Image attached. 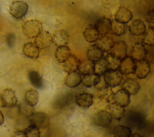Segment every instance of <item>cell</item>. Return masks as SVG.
<instances>
[{
	"instance_id": "cell-1",
	"label": "cell",
	"mask_w": 154,
	"mask_h": 137,
	"mask_svg": "<svg viewBox=\"0 0 154 137\" xmlns=\"http://www.w3.org/2000/svg\"><path fill=\"white\" fill-rule=\"evenodd\" d=\"M23 31L29 38H35L42 31V25L38 20H28L23 24Z\"/></svg>"
},
{
	"instance_id": "cell-2",
	"label": "cell",
	"mask_w": 154,
	"mask_h": 137,
	"mask_svg": "<svg viewBox=\"0 0 154 137\" xmlns=\"http://www.w3.org/2000/svg\"><path fill=\"white\" fill-rule=\"evenodd\" d=\"M104 75V83L107 86L113 88L121 84L123 80V74L119 69H108Z\"/></svg>"
},
{
	"instance_id": "cell-3",
	"label": "cell",
	"mask_w": 154,
	"mask_h": 137,
	"mask_svg": "<svg viewBox=\"0 0 154 137\" xmlns=\"http://www.w3.org/2000/svg\"><path fill=\"white\" fill-rule=\"evenodd\" d=\"M30 125L35 126L38 129H46L49 126L50 120L49 117L46 113L42 112H34L31 116L29 117Z\"/></svg>"
},
{
	"instance_id": "cell-4",
	"label": "cell",
	"mask_w": 154,
	"mask_h": 137,
	"mask_svg": "<svg viewBox=\"0 0 154 137\" xmlns=\"http://www.w3.org/2000/svg\"><path fill=\"white\" fill-rule=\"evenodd\" d=\"M29 9V5L26 2L23 1H16L13 2L9 8V12L12 17L15 19L20 20L27 14Z\"/></svg>"
},
{
	"instance_id": "cell-5",
	"label": "cell",
	"mask_w": 154,
	"mask_h": 137,
	"mask_svg": "<svg viewBox=\"0 0 154 137\" xmlns=\"http://www.w3.org/2000/svg\"><path fill=\"white\" fill-rule=\"evenodd\" d=\"M112 118L111 117L109 112L98 111V113L95 114L93 117V123L97 126L107 128L109 127L112 123Z\"/></svg>"
},
{
	"instance_id": "cell-6",
	"label": "cell",
	"mask_w": 154,
	"mask_h": 137,
	"mask_svg": "<svg viewBox=\"0 0 154 137\" xmlns=\"http://www.w3.org/2000/svg\"><path fill=\"white\" fill-rule=\"evenodd\" d=\"M151 72V65L147 60L143 59L136 62V68L134 73L139 79H145Z\"/></svg>"
},
{
	"instance_id": "cell-7",
	"label": "cell",
	"mask_w": 154,
	"mask_h": 137,
	"mask_svg": "<svg viewBox=\"0 0 154 137\" xmlns=\"http://www.w3.org/2000/svg\"><path fill=\"white\" fill-rule=\"evenodd\" d=\"M35 44L40 49H47L53 44V36L47 31H42L35 37Z\"/></svg>"
},
{
	"instance_id": "cell-8",
	"label": "cell",
	"mask_w": 154,
	"mask_h": 137,
	"mask_svg": "<svg viewBox=\"0 0 154 137\" xmlns=\"http://www.w3.org/2000/svg\"><path fill=\"white\" fill-rule=\"evenodd\" d=\"M109 51L114 56L119 59H123L127 56V45L123 41H118L114 42Z\"/></svg>"
},
{
	"instance_id": "cell-9",
	"label": "cell",
	"mask_w": 154,
	"mask_h": 137,
	"mask_svg": "<svg viewBox=\"0 0 154 137\" xmlns=\"http://www.w3.org/2000/svg\"><path fill=\"white\" fill-rule=\"evenodd\" d=\"M136 68V62L130 56H126L121 59L119 70L123 75H130L134 73Z\"/></svg>"
},
{
	"instance_id": "cell-10",
	"label": "cell",
	"mask_w": 154,
	"mask_h": 137,
	"mask_svg": "<svg viewBox=\"0 0 154 137\" xmlns=\"http://www.w3.org/2000/svg\"><path fill=\"white\" fill-rule=\"evenodd\" d=\"M112 101L114 103L126 107L130 103V95L123 89L118 90L112 96Z\"/></svg>"
},
{
	"instance_id": "cell-11",
	"label": "cell",
	"mask_w": 154,
	"mask_h": 137,
	"mask_svg": "<svg viewBox=\"0 0 154 137\" xmlns=\"http://www.w3.org/2000/svg\"><path fill=\"white\" fill-rule=\"evenodd\" d=\"M94 96L92 94L88 93H82L75 96V102L80 108L88 109L93 103Z\"/></svg>"
},
{
	"instance_id": "cell-12",
	"label": "cell",
	"mask_w": 154,
	"mask_h": 137,
	"mask_svg": "<svg viewBox=\"0 0 154 137\" xmlns=\"http://www.w3.org/2000/svg\"><path fill=\"white\" fill-rule=\"evenodd\" d=\"M2 99L4 107L11 108L17 105V97H16L15 92L11 89H6L4 90Z\"/></svg>"
},
{
	"instance_id": "cell-13",
	"label": "cell",
	"mask_w": 154,
	"mask_h": 137,
	"mask_svg": "<svg viewBox=\"0 0 154 137\" xmlns=\"http://www.w3.org/2000/svg\"><path fill=\"white\" fill-rule=\"evenodd\" d=\"M147 56V51L143 44L141 43H137L132 48L130 57L134 60L135 62L140 61V60L146 59Z\"/></svg>"
},
{
	"instance_id": "cell-14",
	"label": "cell",
	"mask_w": 154,
	"mask_h": 137,
	"mask_svg": "<svg viewBox=\"0 0 154 137\" xmlns=\"http://www.w3.org/2000/svg\"><path fill=\"white\" fill-rule=\"evenodd\" d=\"M52 36H53V43L57 47L66 46L69 41V34L66 30L56 31Z\"/></svg>"
},
{
	"instance_id": "cell-15",
	"label": "cell",
	"mask_w": 154,
	"mask_h": 137,
	"mask_svg": "<svg viewBox=\"0 0 154 137\" xmlns=\"http://www.w3.org/2000/svg\"><path fill=\"white\" fill-rule=\"evenodd\" d=\"M111 23H112V21L106 17L100 18V20L96 22L95 27H96L99 34H100V37L107 35L109 32Z\"/></svg>"
},
{
	"instance_id": "cell-16",
	"label": "cell",
	"mask_w": 154,
	"mask_h": 137,
	"mask_svg": "<svg viewBox=\"0 0 154 137\" xmlns=\"http://www.w3.org/2000/svg\"><path fill=\"white\" fill-rule=\"evenodd\" d=\"M133 19V13L131 11L124 6L119 8L115 16V20L123 24H126Z\"/></svg>"
},
{
	"instance_id": "cell-17",
	"label": "cell",
	"mask_w": 154,
	"mask_h": 137,
	"mask_svg": "<svg viewBox=\"0 0 154 137\" xmlns=\"http://www.w3.org/2000/svg\"><path fill=\"white\" fill-rule=\"evenodd\" d=\"M23 54L29 59H37L40 54V49L33 42H28L23 46Z\"/></svg>"
},
{
	"instance_id": "cell-18",
	"label": "cell",
	"mask_w": 154,
	"mask_h": 137,
	"mask_svg": "<svg viewBox=\"0 0 154 137\" xmlns=\"http://www.w3.org/2000/svg\"><path fill=\"white\" fill-rule=\"evenodd\" d=\"M122 89L126 90L130 95H137L140 90V85L135 79H127L122 84Z\"/></svg>"
},
{
	"instance_id": "cell-19",
	"label": "cell",
	"mask_w": 154,
	"mask_h": 137,
	"mask_svg": "<svg viewBox=\"0 0 154 137\" xmlns=\"http://www.w3.org/2000/svg\"><path fill=\"white\" fill-rule=\"evenodd\" d=\"M146 27L143 22L141 20H135L130 24L129 27L130 32L133 35L136 36H140V35H143L145 32Z\"/></svg>"
},
{
	"instance_id": "cell-20",
	"label": "cell",
	"mask_w": 154,
	"mask_h": 137,
	"mask_svg": "<svg viewBox=\"0 0 154 137\" xmlns=\"http://www.w3.org/2000/svg\"><path fill=\"white\" fill-rule=\"evenodd\" d=\"M82 83V76L79 72H72L68 74L65 79L66 86L69 88H75Z\"/></svg>"
},
{
	"instance_id": "cell-21",
	"label": "cell",
	"mask_w": 154,
	"mask_h": 137,
	"mask_svg": "<svg viewBox=\"0 0 154 137\" xmlns=\"http://www.w3.org/2000/svg\"><path fill=\"white\" fill-rule=\"evenodd\" d=\"M80 60L74 55H71L66 60L63 62V68L66 72L69 73L72 72H75L78 70V66Z\"/></svg>"
},
{
	"instance_id": "cell-22",
	"label": "cell",
	"mask_w": 154,
	"mask_h": 137,
	"mask_svg": "<svg viewBox=\"0 0 154 137\" xmlns=\"http://www.w3.org/2000/svg\"><path fill=\"white\" fill-rule=\"evenodd\" d=\"M114 43L113 39L110 36L106 35L100 36L97 41L96 42V46H98L102 51L105 53V52H109L112 48V45Z\"/></svg>"
},
{
	"instance_id": "cell-23",
	"label": "cell",
	"mask_w": 154,
	"mask_h": 137,
	"mask_svg": "<svg viewBox=\"0 0 154 137\" xmlns=\"http://www.w3.org/2000/svg\"><path fill=\"white\" fill-rule=\"evenodd\" d=\"M83 36L86 42L89 43H94L100 38V34L95 26H89L85 29Z\"/></svg>"
},
{
	"instance_id": "cell-24",
	"label": "cell",
	"mask_w": 154,
	"mask_h": 137,
	"mask_svg": "<svg viewBox=\"0 0 154 137\" xmlns=\"http://www.w3.org/2000/svg\"><path fill=\"white\" fill-rule=\"evenodd\" d=\"M100 76L97 74L90 73L87 75H83L82 77V83L83 86H86L88 88L93 87V86H96L100 84Z\"/></svg>"
},
{
	"instance_id": "cell-25",
	"label": "cell",
	"mask_w": 154,
	"mask_h": 137,
	"mask_svg": "<svg viewBox=\"0 0 154 137\" xmlns=\"http://www.w3.org/2000/svg\"><path fill=\"white\" fill-rule=\"evenodd\" d=\"M107 109H109V113L111 117L116 120H120L125 114L124 107L116 103H110Z\"/></svg>"
},
{
	"instance_id": "cell-26",
	"label": "cell",
	"mask_w": 154,
	"mask_h": 137,
	"mask_svg": "<svg viewBox=\"0 0 154 137\" xmlns=\"http://www.w3.org/2000/svg\"><path fill=\"white\" fill-rule=\"evenodd\" d=\"M104 56V53L96 45H92L87 50V59L92 62L98 61Z\"/></svg>"
},
{
	"instance_id": "cell-27",
	"label": "cell",
	"mask_w": 154,
	"mask_h": 137,
	"mask_svg": "<svg viewBox=\"0 0 154 137\" xmlns=\"http://www.w3.org/2000/svg\"><path fill=\"white\" fill-rule=\"evenodd\" d=\"M71 55H72L71 50H70L69 47H68L67 46H59V47H57L56 53H55L56 59L61 63H63V62L66 60Z\"/></svg>"
},
{
	"instance_id": "cell-28",
	"label": "cell",
	"mask_w": 154,
	"mask_h": 137,
	"mask_svg": "<svg viewBox=\"0 0 154 137\" xmlns=\"http://www.w3.org/2000/svg\"><path fill=\"white\" fill-rule=\"evenodd\" d=\"M93 67H94V62L87 59L79 61L78 71L82 76L83 75H87V74L93 73Z\"/></svg>"
},
{
	"instance_id": "cell-29",
	"label": "cell",
	"mask_w": 154,
	"mask_h": 137,
	"mask_svg": "<svg viewBox=\"0 0 154 137\" xmlns=\"http://www.w3.org/2000/svg\"><path fill=\"white\" fill-rule=\"evenodd\" d=\"M110 100L106 97L100 95L96 98V99H93V103L96 109L98 111H104L106 110L108 107L110 105Z\"/></svg>"
},
{
	"instance_id": "cell-30",
	"label": "cell",
	"mask_w": 154,
	"mask_h": 137,
	"mask_svg": "<svg viewBox=\"0 0 154 137\" xmlns=\"http://www.w3.org/2000/svg\"><path fill=\"white\" fill-rule=\"evenodd\" d=\"M29 79L32 86L37 89H42L44 86V81L40 74L36 71H30L29 73Z\"/></svg>"
},
{
	"instance_id": "cell-31",
	"label": "cell",
	"mask_w": 154,
	"mask_h": 137,
	"mask_svg": "<svg viewBox=\"0 0 154 137\" xmlns=\"http://www.w3.org/2000/svg\"><path fill=\"white\" fill-rule=\"evenodd\" d=\"M109 69L108 64L104 57L100 59V60L94 62V67H93V72L99 76L103 75Z\"/></svg>"
},
{
	"instance_id": "cell-32",
	"label": "cell",
	"mask_w": 154,
	"mask_h": 137,
	"mask_svg": "<svg viewBox=\"0 0 154 137\" xmlns=\"http://www.w3.org/2000/svg\"><path fill=\"white\" fill-rule=\"evenodd\" d=\"M126 24L121 23L119 22H117L116 20L112 21L111 23V27L110 31L111 33L114 34L115 35L117 36H120L126 33Z\"/></svg>"
},
{
	"instance_id": "cell-33",
	"label": "cell",
	"mask_w": 154,
	"mask_h": 137,
	"mask_svg": "<svg viewBox=\"0 0 154 137\" xmlns=\"http://www.w3.org/2000/svg\"><path fill=\"white\" fill-rule=\"evenodd\" d=\"M25 101L29 105L32 106H35L38 102V93L35 90H27L25 94Z\"/></svg>"
},
{
	"instance_id": "cell-34",
	"label": "cell",
	"mask_w": 154,
	"mask_h": 137,
	"mask_svg": "<svg viewBox=\"0 0 154 137\" xmlns=\"http://www.w3.org/2000/svg\"><path fill=\"white\" fill-rule=\"evenodd\" d=\"M143 42L144 45L148 46H152L154 44V29L152 26L148 27L143 33Z\"/></svg>"
},
{
	"instance_id": "cell-35",
	"label": "cell",
	"mask_w": 154,
	"mask_h": 137,
	"mask_svg": "<svg viewBox=\"0 0 154 137\" xmlns=\"http://www.w3.org/2000/svg\"><path fill=\"white\" fill-rule=\"evenodd\" d=\"M105 59L107 62V64H108L109 69H114V70L119 69L121 59L114 56L113 55H112L111 53H108Z\"/></svg>"
},
{
	"instance_id": "cell-36",
	"label": "cell",
	"mask_w": 154,
	"mask_h": 137,
	"mask_svg": "<svg viewBox=\"0 0 154 137\" xmlns=\"http://www.w3.org/2000/svg\"><path fill=\"white\" fill-rule=\"evenodd\" d=\"M114 135L118 137H130L132 135V131L127 126H117L114 129Z\"/></svg>"
},
{
	"instance_id": "cell-37",
	"label": "cell",
	"mask_w": 154,
	"mask_h": 137,
	"mask_svg": "<svg viewBox=\"0 0 154 137\" xmlns=\"http://www.w3.org/2000/svg\"><path fill=\"white\" fill-rule=\"evenodd\" d=\"M71 96L69 93H65V94H62L60 96L58 97L57 99H55V105L56 108H63L66 105H67L71 100Z\"/></svg>"
},
{
	"instance_id": "cell-38",
	"label": "cell",
	"mask_w": 154,
	"mask_h": 137,
	"mask_svg": "<svg viewBox=\"0 0 154 137\" xmlns=\"http://www.w3.org/2000/svg\"><path fill=\"white\" fill-rule=\"evenodd\" d=\"M18 109H19V113H20V114H22L23 116H26L27 118L29 117L34 113L33 106L29 105L26 102L22 103L18 105Z\"/></svg>"
},
{
	"instance_id": "cell-39",
	"label": "cell",
	"mask_w": 154,
	"mask_h": 137,
	"mask_svg": "<svg viewBox=\"0 0 154 137\" xmlns=\"http://www.w3.org/2000/svg\"><path fill=\"white\" fill-rule=\"evenodd\" d=\"M26 135L28 137H39L40 136V131L39 129L35 127V126L30 125L25 130Z\"/></svg>"
},
{
	"instance_id": "cell-40",
	"label": "cell",
	"mask_w": 154,
	"mask_h": 137,
	"mask_svg": "<svg viewBox=\"0 0 154 137\" xmlns=\"http://www.w3.org/2000/svg\"><path fill=\"white\" fill-rule=\"evenodd\" d=\"M14 136H26V132L25 131H21V130H19V131H16L14 133Z\"/></svg>"
},
{
	"instance_id": "cell-41",
	"label": "cell",
	"mask_w": 154,
	"mask_h": 137,
	"mask_svg": "<svg viewBox=\"0 0 154 137\" xmlns=\"http://www.w3.org/2000/svg\"><path fill=\"white\" fill-rule=\"evenodd\" d=\"M4 120H5V117H4L3 113L0 111V126H2L3 124Z\"/></svg>"
},
{
	"instance_id": "cell-42",
	"label": "cell",
	"mask_w": 154,
	"mask_h": 137,
	"mask_svg": "<svg viewBox=\"0 0 154 137\" xmlns=\"http://www.w3.org/2000/svg\"><path fill=\"white\" fill-rule=\"evenodd\" d=\"M0 107H4L3 102H2V96H0Z\"/></svg>"
}]
</instances>
